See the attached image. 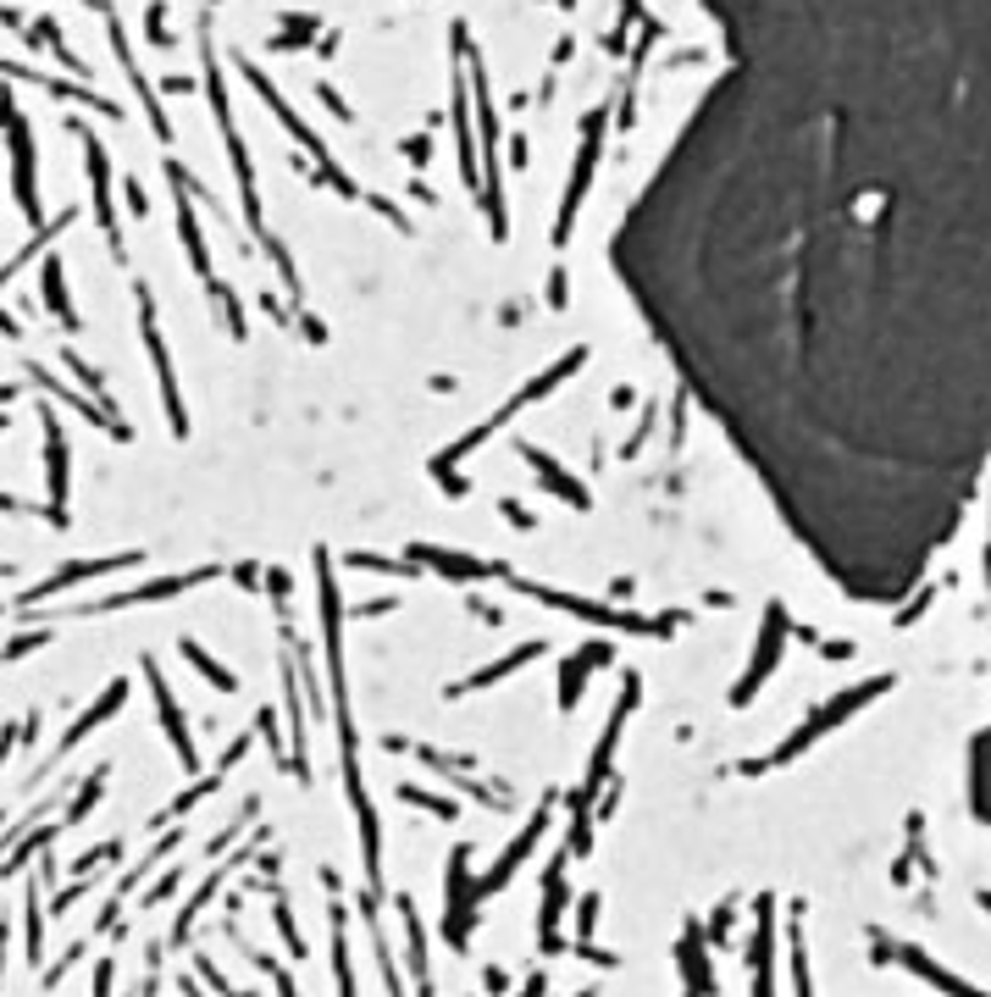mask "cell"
Returning a JSON list of instances; mask_svg holds the SVG:
<instances>
[{
  "mask_svg": "<svg viewBox=\"0 0 991 997\" xmlns=\"http://www.w3.org/2000/svg\"><path fill=\"white\" fill-rule=\"evenodd\" d=\"M720 134L681 156L704 244L637 278L809 543L876 593L980 466V0H748Z\"/></svg>",
  "mask_w": 991,
  "mask_h": 997,
  "instance_id": "cell-1",
  "label": "cell"
}]
</instances>
